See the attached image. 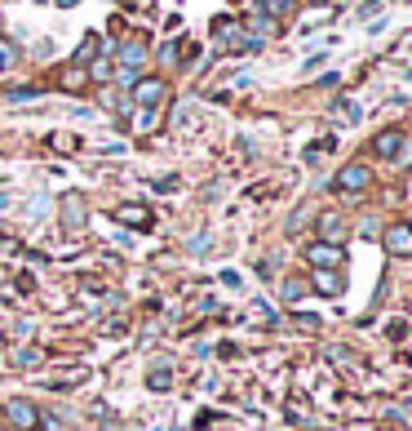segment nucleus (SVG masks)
I'll return each instance as SVG.
<instances>
[{
	"label": "nucleus",
	"instance_id": "nucleus-1",
	"mask_svg": "<svg viewBox=\"0 0 412 431\" xmlns=\"http://www.w3.org/2000/svg\"><path fill=\"white\" fill-rule=\"evenodd\" d=\"M120 63H125V80H138V71L147 67V45L142 40L125 45V50H120Z\"/></svg>",
	"mask_w": 412,
	"mask_h": 431
},
{
	"label": "nucleus",
	"instance_id": "nucleus-2",
	"mask_svg": "<svg viewBox=\"0 0 412 431\" xmlns=\"http://www.w3.org/2000/svg\"><path fill=\"white\" fill-rule=\"evenodd\" d=\"M0 414H5L14 427H35V423H40V414H35V404H31V400H9Z\"/></svg>",
	"mask_w": 412,
	"mask_h": 431
},
{
	"label": "nucleus",
	"instance_id": "nucleus-3",
	"mask_svg": "<svg viewBox=\"0 0 412 431\" xmlns=\"http://www.w3.org/2000/svg\"><path fill=\"white\" fill-rule=\"evenodd\" d=\"M164 80H138V89H133V98H138L142 107H147V112H155V107L164 103Z\"/></svg>",
	"mask_w": 412,
	"mask_h": 431
},
{
	"label": "nucleus",
	"instance_id": "nucleus-4",
	"mask_svg": "<svg viewBox=\"0 0 412 431\" xmlns=\"http://www.w3.org/2000/svg\"><path fill=\"white\" fill-rule=\"evenodd\" d=\"M310 262H315V267H342L346 249L342 245H310Z\"/></svg>",
	"mask_w": 412,
	"mask_h": 431
},
{
	"label": "nucleus",
	"instance_id": "nucleus-5",
	"mask_svg": "<svg viewBox=\"0 0 412 431\" xmlns=\"http://www.w3.org/2000/svg\"><path fill=\"white\" fill-rule=\"evenodd\" d=\"M363 187H368V169L363 165H346L337 174V191H363Z\"/></svg>",
	"mask_w": 412,
	"mask_h": 431
},
{
	"label": "nucleus",
	"instance_id": "nucleus-6",
	"mask_svg": "<svg viewBox=\"0 0 412 431\" xmlns=\"http://www.w3.org/2000/svg\"><path fill=\"white\" fill-rule=\"evenodd\" d=\"M372 151L386 156V160H395L399 151H404V134L399 129H386V134H377V142H372Z\"/></svg>",
	"mask_w": 412,
	"mask_h": 431
},
{
	"label": "nucleus",
	"instance_id": "nucleus-7",
	"mask_svg": "<svg viewBox=\"0 0 412 431\" xmlns=\"http://www.w3.org/2000/svg\"><path fill=\"white\" fill-rule=\"evenodd\" d=\"M386 249H390V254H412V232L408 227H390V232H386Z\"/></svg>",
	"mask_w": 412,
	"mask_h": 431
},
{
	"label": "nucleus",
	"instance_id": "nucleus-8",
	"mask_svg": "<svg viewBox=\"0 0 412 431\" xmlns=\"http://www.w3.org/2000/svg\"><path fill=\"white\" fill-rule=\"evenodd\" d=\"M147 387H151V391H168V387H173V365L160 361V365L147 374Z\"/></svg>",
	"mask_w": 412,
	"mask_h": 431
},
{
	"label": "nucleus",
	"instance_id": "nucleus-9",
	"mask_svg": "<svg viewBox=\"0 0 412 431\" xmlns=\"http://www.w3.org/2000/svg\"><path fill=\"white\" fill-rule=\"evenodd\" d=\"M116 218H120V222H129V227H151V213L142 209V205H120V209H116Z\"/></svg>",
	"mask_w": 412,
	"mask_h": 431
},
{
	"label": "nucleus",
	"instance_id": "nucleus-10",
	"mask_svg": "<svg viewBox=\"0 0 412 431\" xmlns=\"http://www.w3.org/2000/svg\"><path fill=\"white\" fill-rule=\"evenodd\" d=\"M315 289H319V294H333V298H342L346 280L337 276V271H319V276H315Z\"/></svg>",
	"mask_w": 412,
	"mask_h": 431
},
{
	"label": "nucleus",
	"instance_id": "nucleus-11",
	"mask_svg": "<svg viewBox=\"0 0 412 431\" xmlns=\"http://www.w3.org/2000/svg\"><path fill=\"white\" fill-rule=\"evenodd\" d=\"M84 222V205H80V196H67V227H76Z\"/></svg>",
	"mask_w": 412,
	"mask_h": 431
},
{
	"label": "nucleus",
	"instance_id": "nucleus-12",
	"mask_svg": "<svg viewBox=\"0 0 412 431\" xmlns=\"http://www.w3.org/2000/svg\"><path fill=\"white\" fill-rule=\"evenodd\" d=\"M319 227H324V236H333V241H342V236H346V222L342 218H328V213H324Z\"/></svg>",
	"mask_w": 412,
	"mask_h": 431
},
{
	"label": "nucleus",
	"instance_id": "nucleus-13",
	"mask_svg": "<svg viewBox=\"0 0 412 431\" xmlns=\"http://www.w3.org/2000/svg\"><path fill=\"white\" fill-rule=\"evenodd\" d=\"M284 298H288V303L306 298V280H284Z\"/></svg>",
	"mask_w": 412,
	"mask_h": 431
},
{
	"label": "nucleus",
	"instance_id": "nucleus-14",
	"mask_svg": "<svg viewBox=\"0 0 412 431\" xmlns=\"http://www.w3.org/2000/svg\"><path fill=\"white\" fill-rule=\"evenodd\" d=\"M262 9H266V18H275V14H288L293 0H262Z\"/></svg>",
	"mask_w": 412,
	"mask_h": 431
},
{
	"label": "nucleus",
	"instance_id": "nucleus-15",
	"mask_svg": "<svg viewBox=\"0 0 412 431\" xmlns=\"http://www.w3.org/2000/svg\"><path fill=\"white\" fill-rule=\"evenodd\" d=\"M93 50H98V36H89V40H84L80 50H76V67H80V63H89V58H93Z\"/></svg>",
	"mask_w": 412,
	"mask_h": 431
},
{
	"label": "nucleus",
	"instance_id": "nucleus-16",
	"mask_svg": "<svg viewBox=\"0 0 412 431\" xmlns=\"http://www.w3.org/2000/svg\"><path fill=\"white\" fill-rule=\"evenodd\" d=\"M222 285H226V289H244V280H239V271H222Z\"/></svg>",
	"mask_w": 412,
	"mask_h": 431
},
{
	"label": "nucleus",
	"instance_id": "nucleus-17",
	"mask_svg": "<svg viewBox=\"0 0 412 431\" xmlns=\"http://www.w3.org/2000/svg\"><path fill=\"white\" fill-rule=\"evenodd\" d=\"M63 85H67V89H76V85H84V67H80V71H67V76H63Z\"/></svg>",
	"mask_w": 412,
	"mask_h": 431
},
{
	"label": "nucleus",
	"instance_id": "nucleus-18",
	"mask_svg": "<svg viewBox=\"0 0 412 431\" xmlns=\"http://www.w3.org/2000/svg\"><path fill=\"white\" fill-rule=\"evenodd\" d=\"M9 63H14V54H9V50H5V45H0V71H5Z\"/></svg>",
	"mask_w": 412,
	"mask_h": 431
},
{
	"label": "nucleus",
	"instance_id": "nucleus-19",
	"mask_svg": "<svg viewBox=\"0 0 412 431\" xmlns=\"http://www.w3.org/2000/svg\"><path fill=\"white\" fill-rule=\"evenodd\" d=\"M58 5H63V9H71V5H76V0H58Z\"/></svg>",
	"mask_w": 412,
	"mask_h": 431
},
{
	"label": "nucleus",
	"instance_id": "nucleus-20",
	"mask_svg": "<svg viewBox=\"0 0 412 431\" xmlns=\"http://www.w3.org/2000/svg\"><path fill=\"white\" fill-rule=\"evenodd\" d=\"M408 232H412V227H408Z\"/></svg>",
	"mask_w": 412,
	"mask_h": 431
}]
</instances>
